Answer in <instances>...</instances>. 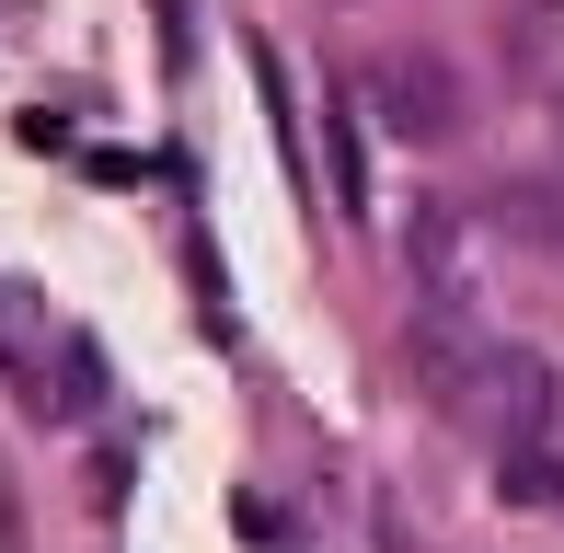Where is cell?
Returning a JSON list of instances; mask_svg holds the SVG:
<instances>
[{
	"label": "cell",
	"instance_id": "52a82bcc",
	"mask_svg": "<svg viewBox=\"0 0 564 553\" xmlns=\"http://www.w3.org/2000/svg\"><path fill=\"white\" fill-rule=\"evenodd\" d=\"M46 369H58V381H46V404H35V415H93V404H105V346H93V335H69Z\"/></svg>",
	"mask_w": 564,
	"mask_h": 553
},
{
	"label": "cell",
	"instance_id": "3957f363",
	"mask_svg": "<svg viewBox=\"0 0 564 553\" xmlns=\"http://www.w3.org/2000/svg\"><path fill=\"white\" fill-rule=\"evenodd\" d=\"M357 93H369V128H392V139H415V150L460 128V93H449V58H380L369 82H357Z\"/></svg>",
	"mask_w": 564,
	"mask_h": 553
},
{
	"label": "cell",
	"instance_id": "6da1fadb",
	"mask_svg": "<svg viewBox=\"0 0 564 553\" xmlns=\"http://www.w3.org/2000/svg\"><path fill=\"white\" fill-rule=\"evenodd\" d=\"M403 276H415V323H496V219L473 196H426L403 219Z\"/></svg>",
	"mask_w": 564,
	"mask_h": 553
},
{
	"label": "cell",
	"instance_id": "8992f818",
	"mask_svg": "<svg viewBox=\"0 0 564 553\" xmlns=\"http://www.w3.org/2000/svg\"><path fill=\"white\" fill-rule=\"evenodd\" d=\"M496 496L507 508H564V449L553 438H507L496 449Z\"/></svg>",
	"mask_w": 564,
	"mask_h": 553
},
{
	"label": "cell",
	"instance_id": "7a4b0ae2",
	"mask_svg": "<svg viewBox=\"0 0 564 553\" xmlns=\"http://www.w3.org/2000/svg\"><path fill=\"white\" fill-rule=\"evenodd\" d=\"M553 415H564V369L542 358V346H507V335H496V358H484L460 426H484V438L507 449V438H553Z\"/></svg>",
	"mask_w": 564,
	"mask_h": 553
},
{
	"label": "cell",
	"instance_id": "277c9868",
	"mask_svg": "<svg viewBox=\"0 0 564 553\" xmlns=\"http://www.w3.org/2000/svg\"><path fill=\"white\" fill-rule=\"evenodd\" d=\"M323 173H335V208H346V219L369 208V116H357L346 82L323 93Z\"/></svg>",
	"mask_w": 564,
	"mask_h": 553
},
{
	"label": "cell",
	"instance_id": "5b68a950",
	"mask_svg": "<svg viewBox=\"0 0 564 553\" xmlns=\"http://www.w3.org/2000/svg\"><path fill=\"white\" fill-rule=\"evenodd\" d=\"M484 219H496V242H519V254H564V185H496L484 196Z\"/></svg>",
	"mask_w": 564,
	"mask_h": 553
}]
</instances>
